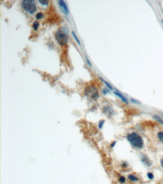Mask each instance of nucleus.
<instances>
[{"label":"nucleus","instance_id":"nucleus-1","mask_svg":"<svg viewBox=\"0 0 163 184\" xmlns=\"http://www.w3.org/2000/svg\"><path fill=\"white\" fill-rule=\"evenodd\" d=\"M127 139L129 142L134 147L141 149L144 145L142 137L137 133L133 132L127 135Z\"/></svg>","mask_w":163,"mask_h":184},{"label":"nucleus","instance_id":"nucleus-2","mask_svg":"<svg viewBox=\"0 0 163 184\" xmlns=\"http://www.w3.org/2000/svg\"><path fill=\"white\" fill-rule=\"evenodd\" d=\"M23 9L30 14H34L37 10V6L34 0H24L22 2Z\"/></svg>","mask_w":163,"mask_h":184},{"label":"nucleus","instance_id":"nucleus-3","mask_svg":"<svg viewBox=\"0 0 163 184\" xmlns=\"http://www.w3.org/2000/svg\"><path fill=\"white\" fill-rule=\"evenodd\" d=\"M55 37L58 43L61 46H65L67 43L68 38L67 35L61 31L59 30L56 32Z\"/></svg>","mask_w":163,"mask_h":184},{"label":"nucleus","instance_id":"nucleus-4","mask_svg":"<svg viewBox=\"0 0 163 184\" xmlns=\"http://www.w3.org/2000/svg\"><path fill=\"white\" fill-rule=\"evenodd\" d=\"M84 94L86 96H90L92 99H96L99 96L97 89L93 86H89L86 87L84 90Z\"/></svg>","mask_w":163,"mask_h":184},{"label":"nucleus","instance_id":"nucleus-5","mask_svg":"<svg viewBox=\"0 0 163 184\" xmlns=\"http://www.w3.org/2000/svg\"><path fill=\"white\" fill-rule=\"evenodd\" d=\"M58 2H59V5L62 9L65 15H67L68 14V9L66 2L64 0H60Z\"/></svg>","mask_w":163,"mask_h":184},{"label":"nucleus","instance_id":"nucleus-6","mask_svg":"<svg viewBox=\"0 0 163 184\" xmlns=\"http://www.w3.org/2000/svg\"><path fill=\"white\" fill-rule=\"evenodd\" d=\"M142 162H143V164L144 165L147 166H150L152 165V162L150 160V159L145 155H143L142 156L141 158Z\"/></svg>","mask_w":163,"mask_h":184},{"label":"nucleus","instance_id":"nucleus-7","mask_svg":"<svg viewBox=\"0 0 163 184\" xmlns=\"http://www.w3.org/2000/svg\"><path fill=\"white\" fill-rule=\"evenodd\" d=\"M154 118L158 122L160 123L161 125L163 126V119L159 116L157 115H155L154 116Z\"/></svg>","mask_w":163,"mask_h":184},{"label":"nucleus","instance_id":"nucleus-8","mask_svg":"<svg viewBox=\"0 0 163 184\" xmlns=\"http://www.w3.org/2000/svg\"><path fill=\"white\" fill-rule=\"evenodd\" d=\"M114 94L118 96H119L120 98H121L122 99V101L126 103H128V101L127 100V99L124 96H123L120 93H119V92H114Z\"/></svg>","mask_w":163,"mask_h":184},{"label":"nucleus","instance_id":"nucleus-9","mask_svg":"<svg viewBox=\"0 0 163 184\" xmlns=\"http://www.w3.org/2000/svg\"><path fill=\"white\" fill-rule=\"evenodd\" d=\"M128 178H129L130 180H131V181H133V182L137 181L138 180V178L136 176H135L133 175H129Z\"/></svg>","mask_w":163,"mask_h":184},{"label":"nucleus","instance_id":"nucleus-10","mask_svg":"<svg viewBox=\"0 0 163 184\" xmlns=\"http://www.w3.org/2000/svg\"><path fill=\"white\" fill-rule=\"evenodd\" d=\"M39 23L37 21H35L33 23V28L35 30H37L38 27H39Z\"/></svg>","mask_w":163,"mask_h":184},{"label":"nucleus","instance_id":"nucleus-11","mask_svg":"<svg viewBox=\"0 0 163 184\" xmlns=\"http://www.w3.org/2000/svg\"><path fill=\"white\" fill-rule=\"evenodd\" d=\"M72 35H73L74 38L75 39V40H76V42H77V43H78L80 46H81V43H80V40H79L78 38V37H77V36L76 35V34L75 33V32H74V31H72Z\"/></svg>","mask_w":163,"mask_h":184},{"label":"nucleus","instance_id":"nucleus-12","mask_svg":"<svg viewBox=\"0 0 163 184\" xmlns=\"http://www.w3.org/2000/svg\"><path fill=\"white\" fill-rule=\"evenodd\" d=\"M157 136H158V139L163 143V131L159 132Z\"/></svg>","mask_w":163,"mask_h":184},{"label":"nucleus","instance_id":"nucleus-13","mask_svg":"<svg viewBox=\"0 0 163 184\" xmlns=\"http://www.w3.org/2000/svg\"><path fill=\"white\" fill-rule=\"evenodd\" d=\"M43 17V14L42 13H38L36 15V18L38 20L40 19Z\"/></svg>","mask_w":163,"mask_h":184},{"label":"nucleus","instance_id":"nucleus-14","mask_svg":"<svg viewBox=\"0 0 163 184\" xmlns=\"http://www.w3.org/2000/svg\"><path fill=\"white\" fill-rule=\"evenodd\" d=\"M104 122H105V120H101L99 121V128L100 129L102 128L104 124Z\"/></svg>","mask_w":163,"mask_h":184},{"label":"nucleus","instance_id":"nucleus-15","mask_svg":"<svg viewBox=\"0 0 163 184\" xmlns=\"http://www.w3.org/2000/svg\"><path fill=\"white\" fill-rule=\"evenodd\" d=\"M147 177H148V178L149 179L152 180V179H153V178H154V175H153V174L152 173L149 172V173H148L147 174Z\"/></svg>","mask_w":163,"mask_h":184},{"label":"nucleus","instance_id":"nucleus-16","mask_svg":"<svg viewBox=\"0 0 163 184\" xmlns=\"http://www.w3.org/2000/svg\"><path fill=\"white\" fill-rule=\"evenodd\" d=\"M39 2L41 3V4L44 5H47L48 3V1L47 0H39Z\"/></svg>","mask_w":163,"mask_h":184},{"label":"nucleus","instance_id":"nucleus-17","mask_svg":"<svg viewBox=\"0 0 163 184\" xmlns=\"http://www.w3.org/2000/svg\"><path fill=\"white\" fill-rule=\"evenodd\" d=\"M119 181L120 183H123L125 182V178L124 177V176H121L119 179Z\"/></svg>","mask_w":163,"mask_h":184},{"label":"nucleus","instance_id":"nucleus-18","mask_svg":"<svg viewBox=\"0 0 163 184\" xmlns=\"http://www.w3.org/2000/svg\"><path fill=\"white\" fill-rule=\"evenodd\" d=\"M101 79V80H102V81L103 82H104L106 84V85L110 88V89H112V87H111V86L109 83H108L107 82H106V81H105L104 80H103V79H102V78H100Z\"/></svg>","mask_w":163,"mask_h":184},{"label":"nucleus","instance_id":"nucleus-19","mask_svg":"<svg viewBox=\"0 0 163 184\" xmlns=\"http://www.w3.org/2000/svg\"><path fill=\"white\" fill-rule=\"evenodd\" d=\"M86 61H87V64H88V65L89 66H91V62H90V61H89V60L87 58V57H86Z\"/></svg>","mask_w":163,"mask_h":184},{"label":"nucleus","instance_id":"nucleus-20","mask_svg":"<svg viewBox=\"0 0 163 184\" xmlns=\"http://www.w3.org/2000/svg\"><path fill=\"white\" fill-rule=\"evenodd\" d=\"M115 144H116V142H113L111 144V148L114 147V146L115 145Z\"/></svg>","mask_w":163,"mask_h":184},{"label":"nucleus","instance_id":"nucleus-21","mask_svg":"<svg viewBox=\"0 0 163 184\" xmlns=\"http://www.w3.org/2000/svg\"><path fill=\"white\" fill-rule=\"evenodd\" d=\"M108 91L107 90V89H104L103 91V93L104 94H106L107 93H108L107 92H108Z\"/></svg>","mask_w":163,"mask_h":184},{"label":"nucleus","instance_id":"nucleus-22","mask_svg":"<svg viewBox=\"0 0 163 184\" xmlns=\"http://www.w3.org/2000/svg\"><path fill=\"white\" fill-rule=\"evenodd\" d=\"M161 164L162 167L163 168V158H162V159L161 160Z\"/></svg>","mask_w":163,"mask_h":184}]
</instances>
